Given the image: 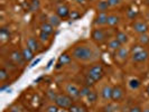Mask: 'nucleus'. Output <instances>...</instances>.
Masks as SVG:
<instances>
[{
  "label": "nucleus",
  "instance_id": "c9c22d12",
  "mask_svg": "<svg viewBox=\"0 0 149 112\" xmlns=\"http://www.w3.org/2000/svg\"><path fill=\"white\" fill-rule=\"evenodd\" d=\"M46 112H58V106L55 104V105H49L47 106V110Z\"/></svg>",
  "mask_w": 149,
  "mask_h": 112
},
{
  "label": "nucleus",
  "instance_id": "6ab92c4d",
  "mask_svg": "<svg viewBox=\"0 0 149 112\" xmlns=\"http://www.w3.org/2000/svg\"><path fill=\"white\" fill-rule=\"evenodd\" d=\"M26 46H27L28 48H30L34 53L38 52V49H39V46H38L37 40H36L34 37H29L28 39H27V42H26Z\"/></svg>",
  "mask_w": 149,
  "mask_h": 112
},
{
  "label": "nucleus",
  "instance_id": "bb28decb",
  "mask_svg": "<svg viewBox=\"0 0 149 112\" xmlns=\"http://www.w3.org/2000/svg\"><path fill=\"white\" fill-rule=\"evenodd\" d=\"M86 100H88L89 103H95L97 101V93L95 91H92L91 90V92H90L89 94H88V97H86Z\"/></svg>",
  "mask_w": 149,
  "mask_h": 112
},
{
  "label": "nucleus",
  "instance_id": "58836bf2",
  "mask_svg": "<svg viewBox=\"0 0 149 112\" xmlns=\"http://www.w3.org/2000/svg\"><path fill=\"white\" fill-rule=\"evenodd\" d=\"M39 62H40V58H37V60H35V61H34V62H33V63L30 64L29 66H30V67L36 66V65H37V64H38V63H39Z\"/></svg>",
  "mask_w": 149,
  "mask_h": 112
},
{
  "label": "nucleus",
  "instance_id": "4be33fe9",
  "mask_svg": "<svg viewBox=\"0 0 149 112\" xmlns=\"http://www.w3.org/2000/svg\"><path fill=\"white\" fill-rule=\"evenodd\" d=\"M116 38H117L122 45L127 44L128 42H129V37H128V35L125 31H117V33H116Z\"/></svg>",
  "mask_w": 149,
  "mask_h": 112
},
{
  "label": "nucleus",
  "instance_id": "b1692460",
  "mask_svg": "<svg viewBox=\"0 0 149 112\" xmlns=\"http://www.w3.org/2000/svg\"><path fill=\"white\" fill-rule=\"evenodd\" d=\"M109 8H110V6H109V3H108L107 0L100 1L97 6V9L99 13H108V9H109Z\"/></svg>",
  "mask_w": 149,
  "mask_h": 112
},
{
  "label": "nucleus",
  "instance_id": "79ce46f5",
  "mask_svg": "<svg viewBox=\"0 0 149 112\" xmlns=\"http://www.w3.org/2000/svg\"><path fill=\"white\" fill-rule=\"evenodd\" d=\"M146 92H147V94H148V97H149V85L146 88Z\"/></svg>",
  "mask_w": 149,
  "mask_h": 112
},
{
  "label": "nucleus",
  "instance_id": "a878e982",
  "mask_svg": "<svg viewBox=\"0 0 149 112\" xmlns=\"http://www.w3.org/2000/svg\"><path fill=\"white\" fill-rule=\"evenodd\" d=\"M138 42H139V44L142 45V46L148 45L149 44V34L148 33L139 35V37H138Z\"/></svg>",
  "mask_w": 149,
  "mask_h": 112
},
{
  "label": "nucleus",
  "instance_id": "39448f33",
  "mask_svg": "<svg viewBox=\"0 0 149 112\" xmlns=\"http://www.w3.org/2000/svg\"><path fill=\"white\" fill-rule=\"evenodd\" d=\"M73 100L74 99H72L68 94H57V97L55 99V104L58 108L68 110L71 108V105L73 104Z\"/></svg>",
  "mask_w": 149,
  "mask_h": 112
},
{
  "label": "nucleus",
  "instance_id": "c756f323",
  "mask_svg": "<svg viewBox=\"0 0 149 112\" xmlns=\"http://www.w3.org/2000/svg\"><path fill=\"white\" fill-rule=\"evenodd\" d=\"M90 92H91L90 86H86V85H85V86H83V88L80 89V95H81V97H86Z\"/></svg>",
  "mask_w": 149,
  "mask_h": 112
},
{
  "label": "nucleus",
  "instance_id": "f3484780",
  "mask_svg": "<svg viewBox=\"0 0 149 112\" xmlns=\"http://www.w3.org/2000/svg\"><path fill=\"white\" fill-rule=\"evenodd\" d=\"M22 56H24L25 62H30V61L34 60V57H35V53L33 52L30 48H28L27 46L22 49Z\"/></svg>",
  "mask_w": 149,
  "mask_h": 112
},
{
  "label": "nucleus",
  "instance_id": "f03ea898",
  "mask_svg": "<svg viewBox=\"0 0 149 112\" xmlns=\"http://www.w3.org/2000/svg\"><path fill=\"white\" fill-rule=\"evenodd\" d=\"M130 56L134 63H143L149 58V52L142 45H134L130 49Z\"/></svg>",
  "mask_w": 149,
  "mask_h": 112
},
{
  "label": "nucleus",
  "instance_id": "412c9836",
  "mask_svg": "<svg viewBox=\"0 0 149 112\" xmlns=\"http://www.w3.org/2000/svg\"><path fill=\"white\" fill-rule=\"evenodd\" d=\"M54 26L51 25L49 22H43L42 24V26H40V31H44L46 34H48V35H52L53 33H54Z\"/></svg>",
  "mask_w": 149,
  "mask_h": 112
},
{
  "label": "nucleus",
  "instance_id": "f8f14e48",
  "mask_svg": "<svg viewBox=\"0 0 149 112\" xmlns=\"http://www.w3.org/2000/svg\"><path fill=\"white\" fill-rule=\"evenodd\" d=\"M65 91H66V94H68L72 99H79L81 97L80 95V89L73 83L67 84L66 88H65Z\"/></svg>",
  "mask_w": 149,
  "mask_h": 112
},
{
  "label": "nucleus",
  "instance_id": "423d86ee",
  "mask_svg": "<svg viewBox=\"0 0 149 112\" xmlns=\"http://www.w3.org/2000/svg\"><path fill=\"white\" fill-rule=\"evenodd\" d=\"M123 97H125V90L122 89V86H120V85L113 86V90H112V97H111L112 101L117 103V102L122 101Z\"/></svg>",
  "mask_w": 149,
  "mask_h": 112
},
{
  "label": "nucleus",
  "instance_id": "a19ab883",
  "mask_svg": "<svg viewBox=\"0 0 149 112\" xmlns=\"http://www.w3.org/2000/svg\"><path fill=\"white\" fill-rule=\"evenodd\" d=\"M86 0H76V2H79V3H84Z\"/></svg>",
  "mask_w": 149,
  "mask_h": 112
},
{
  "label": "nucleus",
  "instance_id": "2eb2a0df",
  "mask_svg": "<svg viewBox=\"0 0 149 112\" xmlns=\"http://www.w3.org/2000/svg\"><path fill=\"white\" fill-rule=\"evenodd\" d=\"M120 20H121V18H120L118 15H116V14H111V15H109L108 17V26L109 27H116V26H118L120 24Z\"/></svg>",
  "mask_w": 149,
  "mask_h": 112
},
{
  "label": "nucleus",
  "instance_id": "aec40b11",
  "mask_svg": "<svg viewBox=\"0 0 149 112\" xmlns=\"http://www.w3.org/2000/svg\"><path fill=\"white\" fill-rule=\"evenodd\" d=\"M70 112H88V108L81 103H73L68 109Z\"/></svg>",
  "mask_w": 149,
  "mask_h": 112
},
{
  "label": "nucleus",
  "instance_id": "f704fd0d",
  "mask_svg": "<svg viewBox=\"0 0 149 112\" xmlns=\"http://www.w3.org/2000/svg\"><path fill=\"white\" fill-rule=\"evenodd\" d=\"M38 8H39V0H33L30 10H31V11H34V10H37Z\"/></svg>",
  "mask_w": 149,
  "mask_h": 112
},
{
  "label": "nucleus",
  "instance_id": "5701e85b",
  "mask_svg": "<svg viewBox=\"0 0 149 112\" xmlns=\"http://www.w3.org/2000/svg\"><path fill=\"white\" fill-rule=\"evenodd\" d=\"M128 84H129V88L131 90H138L141 86V81L139 79H137V77H132V79L129 80Z\"/></svg>",
  "mask_w": 149,
  "mask_h": 112
},
{
  "label": "nucleus",
  "instance_id": "f257e3e1",
  "mask_svg": "<svg viewBox=\"0 0 149 112\" xmlns=\"http://www.w3.org/2000/svg\"><path fill=\"white\" fill-rule=\"evenodd\" d=\"M93 56H94L93 49L86 45L75 46L72 51V57L80 62H89L93 58Z\"/></svg>",
  "mask_w": 149,
  "mask_h": 112
},
{
  "label": "nucleus",
  "instance_id": "2f4dec72",
  "mask_svg": "<svg viewBox=\"0 0 149 112\" xmlns=\"http://www.w3.org/2000/svg\"><path fill=\"white\" fill-rule=\"evenodd\" d=\"M51 35H48V34H46L44 31H40L39 33V39L42 40V42H47L48 40V38H49Z\"/></svg>",
  "mask_w": 149,
  "mask_h": 112
},
{
  "label": "nucleus",
  "instance_id": "c03bdc74",
  "mask_svg": "<svg viewBox=\"0 0 149 112\" xmlns=\"http://www.w3.org/2000/svg\"><path fill=\"white\" fill-rule=\"evenodd\" d=\"M146 3H147V5H149V0H146Z\"/></svg>",
  "mask_w": 149,
  "mask_h": 112
},
{
  "label": "nucleus",
  "instance_id": "cd10ccee",
  "mask_svg": "<svg viewBox=\"0 0 149 112\" xmlns=\"http://www.w3.org/2000/svg\"><path fill=\"white\" fill-rule=\"evenodd\" d=\"M8 76H9V73H8L7 68L6 67H1V70H0V81L1 82L6 81L8 79Z\"/></svg>",
  "mask_w": 149,
  "mask_h": 112
},
{
  "label": "nucleus",
  "instance_id": "9d476101",
  "mask_svg": "<svg viewBox=\"0 0 149 112\" xmlns=\"http://www.w3.org/2000/svg\"><path fill=\"white\" fill-rule=\"evenodd\" d=\"M70 13H71L70 8L67 7L66 5H64V3L57 6L56 9H55V14L58 16L61 19H66V18H68L70 17Z\"/></svg>",
  "mask_w": 149,
  "mask_h": 112
},
{
  "label": "nucleus",
  "instance_id": "ea45409f",
  "mask_svg": "<svg viewBox=\"0 0 149 112\" xmlns=\"http://www.w3.org/2000/svg\"><path fill=\"white\" fill-rule=\"evenodd\" d=\"M53 62H54V60H51L49 62H48V64H47V68H48V67H51V65H52Z\"/></svg>",
  "mask_w": 149,
  "mask_h": 112
},
{
  "label": "nucleus",
  "instance_id": "7c9ffc66",
  "mask_svg": "<svg viewBox=\"0 0 149 112\" xmlns=\"http://www.w3.org/2000/svg\"><path fill=\"white\" fill-rule=\"evenodd\" d=\"M110 7H117L122 3V0H107Z\"/></svg>",
  "mask_w": 149,
  "mask_h": 112
},
{
  "label": "nucleus",
  "instance_id": "6e6552de",
  "mask_svg": "<svg viewBox=\"0 0 149 112\" xmlns=\"http://www.w3.org/2000/svg\"><path fill=\"white\" fill-rule=\"evenodd\" d=\"M108 17H109V14L108 13H97L94 19H93V25L94 26H104L108 24Z\"/></svg>",
  "mask_w": 149,
  "mask_h": 112
},
{
  "label": "nucleus",
  "instance_id": "c85d7f7f",
  "mask_svg": "<svg viewBox=\"0 0 149 112\" xmlns=\"http://www.w3.org/2000/svg\"><path fill=\"white\" fill-rule=\"evenodd\" d=\"M0 37L2 40H5V39H8V38L10 37V33H9V30L7 28H5V27H2L1 29H0Z\"/></svg>",
  "mask_w": 149,
  "mask_h": 112
},
{
  "label": "nucleus",
  "instance_id": "0eeeda50",
  "mask_svg": "<svg viewBox=\"0 0 149 112\" xmlns=\"http://www.w3.org/2000/svg\"><path fill=\"white\" fill-rule=\"evenodd\" d=\"M132 29L138 35L146 34V33H148V25H147V22H141V20H136L132 24Z\"/></svg>",
  "mask_w": 149,
  "mask_h": 112
},
{
  "label": "nucleus",
  "instance_id": "7ed1b4c3",
  "mask_svg": "<svg viewBox=\"0 0 149 112\" xmlns=\"http://www.w3.org/2000/svg\"><path fill=\"white\" fill-rule=\"evenodd\" d=\"M91 38H92L94 42L101 44V43H104L107 40H110V39H111V35H110L105 29L97 27V28L92 30V33H91Z\"/></svg>",
  "mask_w": 149,
  "mask_h": 112
},
{
  "label": "nucleus",
  "instance_id": "e433bc0d",
  "mask_svg": "<svg viewBox=\"0 0 149 112\" xmlns=\"http://www.w3.org/2000/svg\"><path fill=\"white\" fill-rule=\"evenodd\" d=\"M116 108H113L111 104H109V105H107V106H104L103 108V111L104 112H114L116 110H114Z\"/></svg>",
  "mask_w": 149,
  "mask_h": 112
},
{
  "label": "nucleus",
  "instance_id": "72a5a7b5",
  "mask_svg": "<svg viewBox=\"0 0 149 112\" xmlns=\"http://www.w3.org/2000/svg\"><path fill=\"white\" fill-rule=\"evenodd\" d=\"M94 84H95V82H94L92 79H90L88 75H85V85L91 88V86H93Z\"/></svg>",
  "mask_w": 149,
  "mask_h": 112
},
{
  "label": "nucleus",
  "instance_id": "49530a36",
  "mask_svg": "<svg viewBox=\"0 0 149 112\" xmlns=\"http://www.w3.org/2000/svg\"><path fill=\"white\" fill-rule=\"evenodd\" d=\"M13 112H17V111H13ZM18 112H19V111H18Z\"/></svg>",
  "mask_w": 149,
  "mask_h": 112
},
{
  "label": "nucleus",
  "instance_id": "473e14b6",
  "mask_svg": "<svg viewBox=\"0 0 149 112\" xmlns=\"http://www.w3.org/2000/svg\"><path fill=\"white\" fill-rule=\"evenodd\" d=\"M80 16H81V15H80V14H79L76 10H72V11L70 13V17H68V18H71L72 20H75V19H77Z\"/></svg>",
  "mask_w": 149,
  "mask_h": 112
},
{
  "label": "nucleus",
  "instance_id": "a211bd4d",
  "mask_svg": "<svg viewBox=\"0 0 149 112\" xmlns=\"http://www.w3.org/2000/svg\"><path fill=\"white\" fill-rule=\"evenodd\" d=\"M139 14V11H138V8L134 7V6H130V7L127 9V11H126V15H127V18L128 19H130V20H134L137 18V16Z\"/></svg>",
  "mask_w": 149,
  "mask_h": 112
},
{
  "label": "nucleus",
  "instance_id": "a18cd8bd",
  "mask_svg": "<svg viewBox=\"0 0 149 112\" xmlns=\"http://www.w3.org/2000/svg\"><path fill=\"white\" fill-rule=\"evenodd\" d=\"M70 1H75V2H76V0H70Z\"/></svg>",
  "mask_w": 149,
  "mask_h": 112
},
{
  "label": "nucleus",
  "instance_id": "37998d69",
  "mask_svg": "<svg viewBox=\"0 0 149 112\" xmlns=\"http://www.w3.org/2000/svg\"><path fill=\"white\" fill-rule=\"evenodd\" d=\"M142 112H149V109H143V111Z\"/></svg>",
  "mask_w": 149,
  "mask_h": 112
},
{
  "label": "nucleus",
  "instance_id": "393cba45",
  "mask_svg": "<svg viewBox=\"0 0 149 112\" xmlns=\"http://www.w3.org/2000/svg\"><path fill=\"white\" fill-rule=\"evenodd\" d=\"M48 22H49L51 25H53L54 27H58L61 25V22H62V19L55 14V15H51L48 17Z\"/></svg>",
  "mask_w": 149,
  "mask_h": 112
},
{
  "label": "nucleus",
  "instance_id": "dca6fc26",
  "mask_svg": "<svg viewBox=\"0 0 149 112\" xmlns=\"http://www.w3.org/2000/svg\"><path fill=\"white\" fill-rule=\"evenodd\" d=\"M108 47H109V49H111L113 52H117L120 47H122V44L116 37H113L108 42Z\"/></svg>",
  "mask_w": 149,
  "mask_h": 112
},
{
  "label": "nucleus",
  "instance_id": "20e7f679",
  "mask_svg": "<svg viewBox=\"0 0 149 112\" xmlns=\"http://www.w3.org/2000/svg\"><path fill=\"white\" fill-rule=\"evenodd\" d=\"M86 75L89 76L90 79H92L94 82L97 83V81H100L103 76H104V70L103 66L101 64H94L89 68Z\"/></svg>",
  "mask_w": 149,
  "mask_h": 112
},
{
  "label": "nucleus",
  "instance_id": "9b49d317",
  "mask_svg": "<svg viewBox=\"0 0 149 112\" xmlns=\"http://www.w3.org/2000/svg\"><path fill=\"white\" fill-rule=\"evenodd\" d=\"M116 54V57H117V60L121 62V63H123V62H126L127 58L130 56V51L128 49L127 47H120L119 49L117 51V52H114Z\"/></svg>",
  "mask_w": 149,
  "mask_h": 112
},
{
  "label": "nucleus",
  "instance_id": "1a4fd4ad",
  "mask_svg": "<svg viewBox=\"0 0 149 112\" xmlns=\"http://www.w3.org/2000/svg\"><path fill=\"white\" fill-rule=\"evenodd\" d=\"M9 58L10 61L15 64V65H22L24 64V56H22V53L20 51H18V49H15V51H13V52L9 54Z\"/></svg>",
  "mask_w": 149,
  "mask_h": 112
},
{
  "label": "nucleus",
  "instance_id": "4468645a",
  "mask_svg": "<svg viewBox=\"0 0 149 112\" xmlns=\"http://www.w3.org/2000/svg\"><path fill=\"white\" fill-rule=\"evenodd\" d=\"M72 56H70L67 53H63L61 54V56L58 57V63H57V66L56 68H60L62 66H65V65H68L71 62H72Z\"/></svg>",
  "mask_w": 149,
  "mask_h": 112
},
{
  "label": "nucleus",
  "instance_id": "ddd939ff",
  "mask_svg": "<svg viewBox=\"0 0 149 112\" xmlns=\"http://www.w3.org/2000/svg\"><path fill=\"white\" fill-rule=\"evenodd\" d=\"M112 90H113V86L109 85V84L104 85V86L101 89L100 94H101V97H102V100H103V101H109V100H111Z\"/></svg>",
  "mask_w": 149,
  "mask_h": 112
},
{
  "label": "nucleus",
  "instance_id": "4c0bfd02",
  "mask_svg": "<svg viewBox=\"0 0 149 112\" xmlns=\"http://www.w3.org/2000/svg\"><path fill=\"white\" fill-rule=\"evenodd\" d=\"M129 112H142V110L140 106H132V108L129 110Z\"/></svg>",
  "mask_w": 149,
  "mask_h": 112
}]
</instances>
